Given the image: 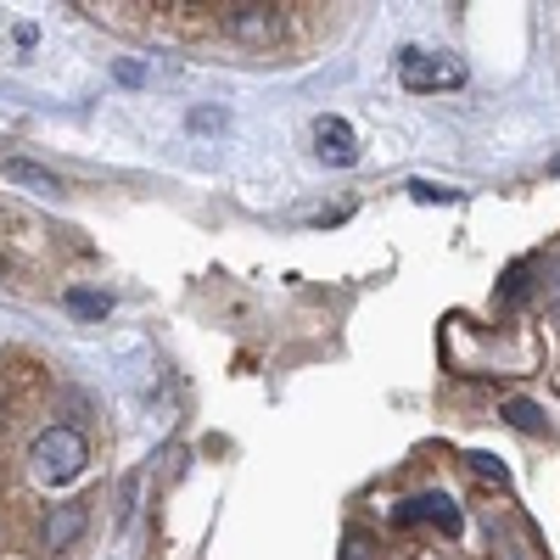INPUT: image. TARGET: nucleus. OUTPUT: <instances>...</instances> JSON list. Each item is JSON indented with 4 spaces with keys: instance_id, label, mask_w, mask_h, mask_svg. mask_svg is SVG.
<instances>
[{
    "instance_id": "obj_7",
    "label": "nucleus",
    "mask_w": 560,
    "mask_h": 560,
    "mask_svg": "<svg viewBox=\"0 0 560 560\" xmlns=\"http://www.w3.org/2000/svg\"><path fill=\"white\" fill-rule=\"evenodd\" d=\"M499 415H504L516 432H527V438H544V432H549V415H544L533 398H504V409H499Z\"/></svg>"
},
{
    "instance_id": "obj_5",
    "label": "nucleus",
    "mask_w": 560,
    "mask_h": 560,
    "mask_svg": "<svg viewBox=\"0 0 560 560\" xmlns=\"http://www.w3.org/2000/svg\"><path fill=\"white\" fill-rule=\"evenodd\" d=\"M398 522H432V527H443V533H459V527H465L459 504H454V499H443V493L404 499V504H398Z\"/></svg>"
},
{
    "instance_id": "obj_9",
    "label": "nucleus",
    "mask_w": 560,
    "mask_h": 560,
    "mask_svg": "<svg viewBox=\"0 0 560 560\" xmlns=\"http://www.w3.org/2000/svg\"><path fill=\"white\" fill-rule=\"evenodd\" d=\"M185 124H191V135H219V129H230V113L224 107H191Z\"/></svg>"
},
{
    "instance_id": "obj_12",
    "label": "nucleus",
    "mask_w": 560,
    "mask_h": 560,
    "mask_svg": "<svg viewBox=\"0 0 560 560\" xmlns=\"http://www.w3.org/2000/svg\"><path fill=\"white\" fill-rule=\"evenodd\" d=\"M471 471H477V477H488V482H510V471H504V465H499L493 454H471Z\"/></svg>"
},
{
    "instance_id": "obj_2",
    "label": "nucleus",
    "mask_w": 560,
    "mask_h": 560,
    "mask_svg": "<svg viewBox=\"0 0 560 560\" xmlns=\"http://www.w3.org/2000/svg\"><path fill=\"white\" fill-rule=\"evenodd\" d=\"M398 79L409 90H459L465 84V62L443 57V51H404L398 57Z\"/></svg>"
},
{
    "instance_id": "obj_4",
    "label": "nucleus",
    "mask_w": 560,
    "mask_h": 560,
    "mask_svg": "<svg viewBox=\"0 0 560 560\" xmlns=\"http://www.w3.org/2000/svg\"><path fill=\"white\" fill-rule=\"evenodd\" d=\"M314 152L331 163V168H353L359 163V140H353V124L348 118H337V113H325L319 124H314Z\"/></svg>"
},
{
    "instance_id": "obj_15",
    "label": "nucleus",
    "mask_w": 560,
    "mask_h": 560,
    "mask_svg": "<svg viewBox=\"0 0 560 560\" xmlns=\"http://www.w3.org/2000/svg\"><path fill=\"white\" fill-rule=\"evenodd\" d=\"M549 174H560V158H555V163H549Z\"/></svg>"
},
{
    "instance_id": "obj_10",
    "label": "nucleus",
    "mask_w": 560,
    "mask_h": 560,
    "mask_svg": "<svg viewBox=\"0 0 560 560\" xmlns=\"http://www.w3.org/2000/svg\"><path fill=\"white\" fill-rule=\"evenodd\" d=\"M527 298V264H510L504 287H499V303H522Z\"/></svg>"
},
{
    "instance_id": "obj_11",
    "label": "nucleus",
    "mask_w": 560,
    "mask_h": 560,
    "mask_svg": "<svg viewBox=\"0 0 560 560\" xmlns=\"http://www.w3.org/2000/svg\"><path fill=\"white\" fill-rule=\"evenodd\" d=\"M409 197L415 202H443V208L459 202V191H443V185H432V179H409Z\"/></svg>"
},
{
    "instance_id": "obj_8",
    "label": "nucleus",
    "mask_w": 560,
    "mask_h": 560,
    "mask_svg": "<svg viewBox=\"0 0 560 560\" xmlns=\"http://www.w3.org/2000/svg\"><path fill=\"white\" fill-rule=\"evenodd\" d=\"M68 308H73L79 319H107L113 298H107V292H84V287H73V292H68Z\"/></svg>"
},
{
    "instance_id": "obj_6",
    "label": "nucleus",
    "mask_w": 560,
    "mask_h": 560,
    "mask_svg": "<svg viewBox=\"0 0 560 560\" xmlns=\"http://www.w3.org/2000/svg\"><path fill=\"white\" fill-rule=\"evenodd\" d=\"M7 179L18 185V191H28V197H62V179L51 168L28 163V158H7Z\"/></svg>"
},
{
    "instance_id": "obj_14",
    "label": "nucleus",
    "mask_w": 560,
    "mask_h": 560,
    "mask_svg": "<svg viewBox=\"0 0 560 560\" xmlns=\"http://www.w3.org/2000/svg\"><path fill=\"white\" fill-rule=\"evenodd\" d=\"M342 560H370V555H364V538H348V544H342Z\"/></svg>"
},
{
    "instance_id": "obj_13",
    "label": "nucleus",
    "mask_w": 560,
    "mask_h": 560,
    "mask_svg": "<svg viewBox=\"0 0 560 560\" xmlns=\"http://www.w3.org/2000/svg\"><path fill=\"white\" fill-rule=\"evenodd\" d=\"M113 79H118V84H147V68L124 57V62H113Z\"/></svg>"
},
{
    "instance_id": "obj_1",
    "label": "nucleus",
    "mask_w": 560,
    "mask_h": 560,
    "mask_svg": "<svg viewBox=\"0 0 560 560\" xmlns=\"http://www.w3.org/2000/svg\"><path fill=\"white\" fill-rule=\"evenodd\" d=\"M28 459H34V477H45V482H73V477L84 471V459H90V443H84V432H73V427H45V432L34 438Z\"/></svg>"
},
{
    "instance_id": "obj_3",
    "label": "nucleus",
    "mask_w": 560,
    "mask_h": 560,
    "mask_svg": "<svg viewBox=\"0 0 560 560\" xmlns=\"http://www.w3.org/2000/svg\"><path fill=\"white\" fill-rule=\"evenodd\" d=\"M84 527H90V499L51 504V510H45V522H39V549L62 555V549H73V544L84 538Z\"/></svg>"
}]
</instances>
